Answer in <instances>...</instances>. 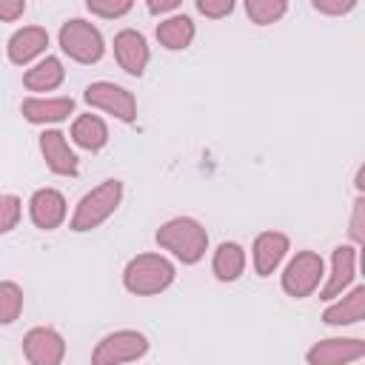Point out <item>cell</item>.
I'll return each mask as SVG.
<instances>
[{
    "mask_svg": "<svg viewBox=\"0 0 365 365\" xmlns=\"http://www.w3.org/2000/svg\"><path fill=\"white\" fill-rule=\"evenodd\" d=\"M197 11L208 20H222L234 11V0H197Z\"/></svg>",
    "mask_w": 365,
    "mask_h": 365,
    "instance_id": "obj_27",
    "label": "cell"
},
{
    "mask_svg": "<svg viewBox=\"0 0 365 365\" xmlns=\"http://www.w3.org/2000/svg\"><path fill=\"white\" fill-rule=\"evenodd\" d=\"M154 240H157V245L163 251H168L182 265L200 262L205 257V251H208V231L194 217H171V220H165L157 228Z\"/></svg>",
    "mask_w": 365,
    "mask_h": 365,
    "instance_id": "obj_1",
    "label": "cell"
},
{
    "mask_svg": "<svg viewBox=\"0 0 365 365\" xmlns=\"http://www.w3.org/2000/svg\"><path fill=\"white\" fill-rule=\"evenodd\" d=\"M23 214V202L17 194H0V234H9L17 228Z\"/></svg>",
    "mask_w": 365,
    "mask_h": 365,
    "instance_id": "obj_24",
    "label": "cell"
},
{
    "mask_svg": "<svg viewBox=\"0 0 365 365\" xmlns=\"http://www.w3.org/2000/svg\"><path fill=\"white\" fill-rule=\"evenodd\" d=\"M23 302H26L23 288L17 282H11V279H3L0 282V325L17 322L20 314H23Z\"/></svg>",
    "mask_w": 365,
    "mask_h": 365,
    "instance_id": "obj_22",
    "label": "cell"
},
{
    "mask_svg": "<svg viewBox=\"0 0 365 365\" xmlns=\"http://www.w3.org/2000/svg\"><path fill=\"white\" fill-rule=\"evenodd\" d=\"M40 154H43V160H46L51 174H57V177H77L80 160H77L74 148L68 145V137L60 128H46L40 134Z\"/></svg>",
    "mask_w": 365,
    "mask_h": 365,
    "instance_id": "obj_11",
    "label": "cell"
},
{
    "mask_svg": "<svg viewBox=\"0 0 365 365\" xmlns=\"http://www.w3.org/2000/svg\"><path fill=\"white\" fill-rule=\"evenodd\" d=\"M148 354V336L134 328H120L106 334L94 351H91V365H125L137 362Z\"/></svg>",
    "mask_w": 365,
    "mask_h": 365,
    "instance_id": "obj_5",
    "label": "cell"
},
{
    "mask_svg": "<svg viewBox=\"0 0 365 365\" xmlns=\"http://www.w3.org/2000/svg\"><path fill=\"white\" fill-rule=\"evenodd\" d=\"M365 317V285H354L342 297H336L325 311L322 322L325 325H354Z\"/></svg>",
    "mask_w": 365,
    "mask_h": 365,
    "instance_id": "obj_17",
    "label": "cell"
},
{
    "mask_svg": "<svg viewBox=\"0 0 365 365\" xmlns=\"http://www.w3.org/2000/svg\"><path fill=\"white\" fill-rule=\"evenodd\" d=\"M26 14V0H0V23H17Z\"/></svg>",
    "mask_w": 365,
    "mask_h": 365,
    "instance_id": "obj_29",
    "label": "cell"
},
{
    "mask_svg": "<svg viewBox=\"0 0 365 365\" xmlns=\"http://www.w3.org/2000/svg\"><path fill=\"white\" fill-rule=\"evenodd\" d=\"M194 34H197V26H194V20H191L188 14H182V11L168 14V17H163V20L157 23V40H160V46L168 48V51H182V48H188L191 40H194Z\"/></svg>",
    "mask_w": 365,
    "mask_h": 365,
    "instance_id": "obj_18",
    "label": "cell"
},
{
    "mask_svg": "<svg viewBox=\"0 0 365 365\" xmlns=\"http://www.w3.org/2000/svg\"><path fill=\"white\" fill-rule=\"evenodd\" d=\"M291 251V240L282 231H262L251 245V262L257 277H271Z\"/></svg>",
    "mask_w": 365,
    "mask_h": 365,
    "instance_id": "obj_13",
    "label": "cell"
},
{
    "mask_svg": "<svg viewBox=\"0 0 365 365\" xmlns=\"http://www.w3.org/2000/svg\"><path fill=\"white\" fill-rule=\"evenodd\" d=\"M365 356V342L356 336H328L308 348V365H351Z\"/></svg>",
    "mask_w": 365,
    "mask_h": 365,
    "instance_id": "obj_9",
    "label": "cell"
},
{
    "mask_svg": "<svg viewBox=\"0 0 365 365\" xmlns=\"http://www.w3.org/2000/svg\"><path fill=\"white\" fill-rule=\"evenodd\" d=\"M68 202L57 188H37L29 200V217L40 231H54L66 222Z\"/></svg>",
    "mask_w": 365,
    "mask_h": 365,
    "instance_id": "obj_14",
    "label": "cell"
},
{
    "mask_svg": "<svg viewBox=\"0 0 365 365\" xmlns=\"http://www.w3.org/2000/svg\"><path fill=\"white\" fill-rule=\"evenodd\" d=\"M145 9L151 14H177L180 11V0H148Z\"/></svg>",
    "mask_w": 365,
    "mask_h": 365,
    "instance_id": "obj_30",
    "label": "cell"
},
{
    "mask_svg": "<svg viewBox=\"0 0 365 365\" xmlns=\"http://www.w3.org/2000/svg\"><path fill=\"white\" fill-rule=\"evenodd\" d=\"M325 279V262L317 251H297L282 271V291L294 299L311 297Z\"/></svg>",
    "mask_w": 365,
    "mask_h": 365,
    "instance_id": "obj_6",
    "label": "cell"
},
{
    "mask_svg": "<svg viewBox=\"0 0 365 365\" xmlns=\"http://www.w3.org/2000/svg\"><path fill=\"white\" fill-rule=\"evenodd\" d=\"M348 234H351V240H354V248H362V245H365V200H362V197H356V202H354V214H351Z\"/></svg>",
    "mask_w": 365,
    "mask_h": 365,
    "instance_id": "obj_26",
    "label": "cell"
},
{
    "mask_svg": "<svg viewBox=\"0 0 365 365\" xmlns=\"http://www.w3.org/2000/svg\"><path fill=\"white\" fill-rule=\"evenodd\" d=\"M362 180H365V165H359V168H356V180H354V185H356L359 197H362V191H365V182H362Z\"/></svg>",
    "mask_w": 365,
    "mask_h": 365,
    "instance_id": "obj_31",
    "label": "cell"
},
{
    "mask_svg": "<svg viewBox=\"0 0 365 365\" xmlns=\"http://www.w3.org/2000/svg\"><path fill=\"white\" fill-rule=\"evenodd\" d=\"M123 202V182L120 180H103L100 185H94L88 194L80 197L74 214H71V231L86 234L100 228Z\"/></svg>",
    "mask_w": 365,
    "mask_h": 365,
    "instance_id": "obj_3",
    "label": "cell"
},
{
    "mask_svg": "<svg viewBox=\"0 0 365 365\" xmlns=\"http://www.w3.org/2000/svg\"><path fill=\"white\" fill-rule=\"evenodd\" d=\"M74 111V97H26L20 103V114L34 125H51L68 120Z\"/></svg>",
    "mask_w": 365,
    "mask_h": 365,
    "instance_id": "obj_16",
    "label": "cell"
},
{
    "mask_svg": "<svg viewBox=\"0 0 365 365\" xmlns=\"http://www.w3.org/2000/svg\"><path fill=\"white\" fill-rule=\"evenodd\" d=\"M211 271L220 282H234L242 277L245 271V248L234 240H225L217 245L214 257H211Z\"/></svg>",
    "mask_w": 365,
    "mask_h": 365,
    "instance_id": "obj_21",
    "label": "cell"
},
{
    "mask_svg": "<svg viewBox=\"0 0 365 365\" xmlns=\"http://www.w3.org/2000/svg\"><path fill=\"white\" fill-rule=\"evenodd\" d=\"M68 137H71V143L80 145L83 151H100V148H106V143H108V125H106V120L97 117V114H80V117H74Z\"/></svg>",
    "mask_w": 365,
    "mask_h": 365,
    "instance_id": "obj_20",
    "label": "cell"
},
{
    "mask_svg": "<svg viewBox=\"0 0 365 365\" xmlns=\"http://www.w3.org/2000/svg\"><path fill=\"white\" fill-rule=\"evenodd\" d=\"M111 48H114L117 66H120L125 74L143 77V71H145V66H148V60H151V48H148V40H145L143 31H137V29H123V31H117Z\"/></svg>",
    "mask_w": 365,
    "mask_h": 365,
    "instance_id": "obj_10",
    "label": "cell"
},
{
    "mask_svg": "<svg viewBox=\"0 0 365 365\" xmlns=\"http://www.w3.org/2000/svg\"><path fill=\"white\" fill-rule=\"evenodd\" d=\"M57 43L63 48V54H68V60L74 63H83V66H91V63H100L103 54H106V40L100 34V29L83 17H71L60 26V34H57Z\"/></svg>",
    "mask_w": 365,
    "mask_h": 365,
    "instance_id": "obj_4",
    "label": "cell"
},
{
    "mask_svg": "<svg viewBox=\"0 0 365 365\" xmlns=\"http://www.w3.org/2000/svg\"><path fill=\"white\" fill-rule=\"evenodd\" d=\"M288 3L285 0H245V14L254 26H271L279 17H285Z\"/></svg>",
    "mask_w": 365,
    "mask_h": 365,
    "instance_id": "obj_23",
    "label": "cell"
},
{
    "mask_svg": "<svg viewBox=\"0 0 365 365\" xmlns=\"http://www.w3.org/2000/svg\"><path fill=\"white\" fill-rule=\"evenodd\" d=\"M83 100L91 108L106 111V114H111V117H117L123 123H134L137 120V100H134V94L128 88L111 83V80H94V83H88L86 91H83Z\"/></svg>",
    "mask_w": 365,
    "mask_h": 365,
    "instance_id": "obj_7",
    "label": "cell"
},
{
    "mask_svg": "<svg viewBox=\"0 0 365 365\" xmlns=\"http://www.w3.org/2000/svg\"><path fill=\"white\" fill-rule=\"evenodd\" d=\"M131 0H88L86 9L94 14V17H103V20H117L123 14L131 11Z\"/></svg>",
    "mask_w": 365,
    "mask_h": 365,
    "instance_id": "obj_25",
    "label": "cell"
},
{
    "mask_svg": "<svg viewBox=\"0 0 365 365\" xmlns=\"http://www.w3.org/2000/svg\"><path fill=\"white\" fill-rule=\"evenodd\" d=\"M356 254H359V248H354V245H336L331 251V271L325 274L319 299H336L351 288V282L356 277Z\"/></svg>",
    "mask_w": 365,
    "mask_h": 365,
    "instance_id": "obj_12",
    "label": "cell"
},
{
    "mask_svg": "<svg viewBox=\"0 0 365 365\" xmlns=\"http://www.w3.org/2000/svg\"><path fill=\"white\" fill-rule=\"evenodd\" d=\"M311 6H314V11H319V14L342 17V14H348V11L356 9V0H314Z\"/></svg>",
    "mask_w": 365,
    "mask_h": 365,
    "instance_id": "obj_28",
    "label": "cell"
},
{
    "mask_svg": "<svg viewBox=\"0 0 365 365\" xmlns=\"http://www.w3.org/2000/svg\"><path fill=\"white\" fill-rule=\"evenodd\" d=\"M46 46H48V31L43 26H23L9 37L6 54H9V63L29 66L46 54Z\"/></svg>",
    "mask_w": 365,
    "mask_h": 365,
    "instance_id": "obj_15",
    "label": "cell"
},
{
    "mask_svg": "<svg viewBox=\"0 0 365 365\" xmlns=\"http://www.w3.org/2000/svg\"><path fill=\"white\" fill-rule=\"evenodd\" d=\"M23 356L29 359V365H63L66 339L60 331L48 325H37L23 336Z\"/></svg>",
    "mask_w": 365,
    "mask_h": 365,
    "instance_id": "obj_8",
    "label": "cell"
},
{
    "mask_svg": "<svg viewBox=\"0 0 365 365\" xmlns=\"http://www.w3.org/2000/svg\"><path fill=\"white\" fill-rule=\"evenodd\" d=\"M63 80H66L63 60H60V57H51V54L40 57V60H37L31 68H26V74H23V86H26L29 91H37V97H40L43 91H54L57 86H63Z\"/></svg>",
    "mask_w": 365,
    "mask_h": 365,
    "instance_id": "obj_19",
    "label": "cell"
},
{
    "mask_svg": "<svg viewBox=\"0 0 365 365\" xmlns=\"http://www.w3.org/2000/svg\"><path fill=\"white\" fill-rule=\"evenodd\" d=\"M174 277H177L174 262L168 257H163V254H154V251H145V254L131 257L128 265L123 268V285L134 297L163 294L174 282Z\"/></svg>",
    "mask_w": 365,
    "mask_h": 365,
    "instance_id": "obj_2",
    "label": "cell"
}]
</instances>
